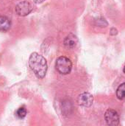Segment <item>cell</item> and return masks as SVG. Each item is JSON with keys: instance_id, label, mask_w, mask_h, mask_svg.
<instances>
[{"instance_id": "9c48e42d", "label": "cell", "mask_w": 125, "mask_h": 126, "mask_svg": "<svg viewBox=\"0 0 125 126\" xmlns=\"http://www.w3.org/2000/svg\"><path fill=\"white\" fill-rule=\"evenodd\" d=\"M27 113V109H26L24 107H21V108H19V109L16 111L15 115H16L19 119H23V118H24V117H26Z\"/></svg>"}, {"instance_id": "7c38bea8", "label": "cell", "mask_w": 125, "mask_h": 126, "mask_svg": "<svg viewBox=\"0 0 125 126\" xmlns=\"http://www.w3.org/2000/svg\"><path fill=\"white\" fill-rule=\"evenodd\" d=\"M123 71H124V73L125 74V67H124V69H123Z\"/></svg>"}, {"instance_id": "7a4b0ae2", "label": "cell", "mask_w": 125, "mask_h": 126, "mask_svg": "<svg viewBox=\"0 0 125 126\" xmlns=\"http://www.w3.org/2000/svg\"><path fill=\"white\" fill-rule=\"evenodd\" d=\"M55 68L59 73L62 75H68L71 71L72 63L68 58L61 56L56 60Z\"/></svg>"}, {"instance_id": "52a82bcc", "label": "cell", "mask_w": 125, "mask_h": 126, "mask_svg": "<svg viewBox=\"0 0 125 126\" xmlns=\"http://www.w3.org/2000/svg\"><path fill=\"white\" fill-rule=\"evenodd\" d=\"M10 21L6 16H0V30L1 31H7L10 28Z\"/></svg>"}, {"instance_id": "6da1fadb", "label": "cell", "mask_w": 125, "mask_h": 126, "mask_svg": "<svg viewBox=\"0 0 125 126\" xmlns=\"http://www.w3.org/2000/svg\"><path fill=\"white\" fill-rule=\"evenodd\" d=\"M29 64L38 78L42 79L45 77L48 66L46 60L42 55L37 52L32 53L29 59Z\"/></svg>"}, {"instance_id": "8fae6325", "label": "cell", "mask_w": 125, "mask_h": 126, "mask_svg": "<svg viewBox=\"0 0 125 126\" xmlns=\"http://www.w3.org/2000/svg\"><path fill=\"white\" fill-rule=\"evenodd\" d=\"M33 1H34V2H35V3H36V4H40V3L43 2L45 0H33Z\"/></svg>"}, {"instance_id": "3957f363", "label": "cell", "mask_w": 125, "mask_h": 126, "mask_svg": "<svg viewBox=\"0 0 125 126\" xmlns=\"http://www.w3.org/2000/svg\"><path fill=\"white\" fill-rule=\"evenodd\" d=\"M32 10V4L27 1H24L20 2L15 7V12L20 16H26L29 15Z\"/></svg>"}, {"instance_id": "277c9868", "label": "cell", "mask_w": 125, "mask_h": 126, "mask_svg": "<svg viewBox=\"0 0 125 126\" xmlns=\"http://www.w3.org/2000/svg\"><path fill=\"white\" fill-rule=\"evenodd\" d=\"M105 119L108 126H116L119 124V116L118 113L113 109L107 110L105 114Z\"/></svg>"}, {"instance_id": "5b68a950", "label": "cell", "mask_w": 125, "mask_h": 126, "mask_svg": "<svg viewBox=\"0 0 125 126\" xmlns=\"http://www.w3.org/2000/svg\"><path fill=\"white\" fill-rule=\"evenodd\" d=\"M94 101L92 94L88 92H83L79 95L77 98V103L79 105L84 107H90Z\"/></svg>"}, {"instance_id": "8992f818", "label": "cell", "mask_w": 125, "mask_h": 126, "mask_svg": "<svg viewBox=\"0 0 125 126\" xmlns=\"http://www.w3.org/2000/svg\"><path fill=\"white\" fill-rule=\"evenodd\" d=\"M77 43H78L77 37L75 35L71 34V33L68 35L63 41L65 47L69 49H74V47H76V46L77 45Z\"/></svg>"}, {"instance_id": "ba28073f", "label": "cell", "mask_w": 125, "mask_h": 126, "mask_svg": "<svg viewBox=\"0 0 125 126\" xmlns=\"http://www.w3.org/2000/svg\"><path fill=\"white\" fill-rule=\"evenodd\" d=\"M116 96L119 100H123L125 98V82L118 87L116 90Z\"/></svg>"}, {"instance_id": "30bf717a", "label": "cell", "mask_w": 125, "mask_h": 126, "mask_svg": "<svg viewBox=\"0 0 125 126\" xmlns=\"http://www.w3.org/2000/svg\"><path fill=\"white\" fill-rule=\"evenodd\" d=\"M97 24L99 27H106L108 25V22L105 21V18H99L98 20H97Z\"/></svg>"}]
</instances>
